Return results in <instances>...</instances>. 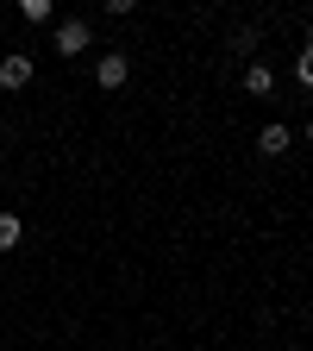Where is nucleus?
<instances>
[{
  "label": "nucleus",
  "mask_w": 313,
  "mask_h": 351,
  "mask_svg": "<svg viewBox=\"0 0 313 351\" xmlns=\"http://www.w3.org/2000/svg\"><path fill=\"white\" fill-rule=\"evenodd\" d=\"M51 44H57V57H82V51H95V25L88 19H57Z\"/></svg>",
  "instance_id": "1"
},
{
  "label": "nucleus",
  "mask_w": 313,
  "mask_h": 351,
  "mask_svg": "<svg viewBox=\"0 0 313 351\" xmlns=\"http://www.w3.org/2000/svg\"><path fill=\"white\" fill-rule=\"evenodd\" d=\"M125 75H132L125 51H101V63H95V82H101V88H125Z\"/></svg>",
  "instance_id": "2"
},
{
  "label": "nucleus",
  "mask_w": 313,
  "mask_h": 351,
  "mask_svg": "<svg viewBox=\"0 0 313 351\" xmlns=\"http://www.w3.org/2000/svg\"><path fill=\"white\" fill-rule=\"evenodd\" d=\"M25 82H32V57L25 51H7V57H0V88L13 95V88H25Z\"/></svg>",
  "instance_id": "3"
},
{
  "label": "nucleus",
  "mask_w": 313,
  "mask_h": 351,
  "mask_svg": "<svg viewBox=\"0 0 313 351\" xmlns=\"http://www.w3.org/2000/svg\"><path fill=\"white\" fill-rule=\"evenodd\" d=\"M288 145H295V132L276 119V125H263L257 132V157H288Z\"/></svg>",
  "instance_id": "4"
},
{
  "label": "nucleus",
  "mask_w": 313,
  "mask_h": 351,
  "mask_svg": "<svg viewBox=\"0 0 313 351\" xmlns=\"http://www.w3.org/2000/svg\"><path fill=\"white\" fill-rule=\"evenodd\" d=\"M270 88H276V69L251 57V63H245V95H257V101H263V95H270Z\"/></svg>",
  "instance_id": "5"
},
{
  "label": "nucleus",
  "mask_w": 313,
  "mask_h": 351,
  "mask_svg": "<svg viewBox=\"0 0 313 351\" xmlns=\"http://www.w3.org/2000/svg\"><path fill=\"white\" fill-rule=\"evenodd\" d=\"M19 239H25V219L19 213H0V251H13Z\"/></svg>",
  "instance_id": "6"
},
{
  "label": "nucleus",
  "mask_w": 313,
  "mask_h": 351,
  "mask_svg": "<svg viewBox=\"0 0 313 351\" xmlns=\"http://www.w3.org/2000/svg\"><path fill=\"white\" fill-rule=\"evenodd\" d=\"M19 19L25 25H51V0H19Z\"/></svg>",
  "instance_id": "7"
},
{
  "label": "nucleus",
  "mask_w": 313,
  "mask_h": 351,
  "mask_svg": "<svg viewBox=\"0 0 313 351\" xmlns=\"http://www.w3.org/2000/svg\"><path fill=\"white\" fill-rule=\"evenodd\" d=\"M295 82L313 88V51H307V44H301V57H295Z\"/></svg>",
  "instance_id": "8"
},
{
  "label": "nucleus",
  "mask_w": 313,
  "mask_h": 351,
  "mask_svg": "<svg viewBox=\"0 0 313 351\" xmlns=\"http://www.w3.org/2000/svg\"><path fill=\"white\" fill-rule=\"evenodd\" d=\"M307 145H313V119H307Z\"/></svg>",
  "instance_id": "9"
},
{
  "label": "nucleus",
  "mask_w": 313,
  "mask_h": 351,
  "mask_svg": "<svg viewBox=\"0 0 313 351\" xmlns=\"http://www.w3.org/2000/svg\"><path fill=\"white\" fill-rule=\"evenodd\" d=\"M307 51H313V25H307Z\"/></svg>",
  "instance_id": "10"
}]
</instances>
